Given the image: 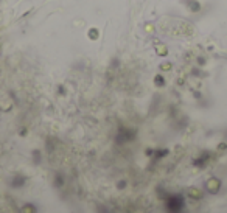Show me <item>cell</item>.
Segmentation results:
<instances>
[{"mask_svg": "<svg viewBox=\"0 0 227 213\" xmlns=\"http://www.w3.org/2000/svg\"><path fill=\"white\" fill-rule=\"evenodd\" d=\"M188 196H191L193 199H201L202 198V191L196 188V187H190L188 188Z\"/></svg>", "mask_w": 227, "mask_h": 213, "instance_id": "1", "label": "cell"}, {"mask_svg": "<svg viewBox=\"0 0 227 213\" xmlns=\"http://www.w3.org/2000/svg\"><path fill=\"white\" fill-rule=\"evenodd\" d=\"M207 188L212 191V193L218 191V188H219V181H218V179H210V181L207 182Z\"/></svg>", "mask_w": 227, "mask_h": 213, "instance_id": "2", "label": "cell"}, {"mask_svg": "<svg viewBox=\"0 0 227 213\" xmlns=\"http://www.w3.org/2000/svg\"><path fill=\"white\" fill-rule=\"evenodd\" d=\"M157 53H159L160 56H165V54L168 53V50H167V47H165V45H157Z\"/></svg>", "mask_w": 227, "mask_h": 213, "instance_id": "3", "label": "cell"}, {"mask_svg": "<svg viewBox=\"0 0 227 213\" xmlns=\"http://www.w3.org/2000/svg\"><path fill=\"white\" fill-rule=\"evenodd\" d=\"M160 68H162V70H170V68H171V64H170V62H163V64L160 65Z\"/></svg>", "mask_w": 227, "mask_h": 213, "instance_id": "4", "label": "cell"}, {"mask_svg": "<svg viewBox=\"0 0 227 213\" xmlns=\"http://www.w3.org/2000/svg\"><path fill=\"white\" fill-rule=\"evenodd\" d=\"M145 30H146L148 33H153V31H154V26L151 25V24H146V25H145Z\"/></svg>", "mask_w": 227, "mask_h": 213, "instance_id": "5", "label": "cell"}, {"mask_svg": "<svg viewBox=\"0 0 227 213\" xmlns=\"http://www.w3.org/2000/svg\"><path fill=\"white\" fill-rule=\"evenodd\" d=\"M90 37H92V39H97V37H98V31H97V30H92V31H90Z\"/></svg>", "mask_w": 227, "mask_h": 213, "instance_id": "6", "label": "cell"}, {"mask_svg": "<svg viewBox=\"0 0 227 213\" xmlns=\"http://www.w3.org/2000/svg\"><path fill=\"white\" fill-rule=\"evenodd\" d=\"M156 82H157V86H162L165 81H162V78H160V76H157V78H156Z\"/></svg>", "mask_w": 227, "mask_h": 213, "instance_id": "7", "label": "cell"}]
</instances>
